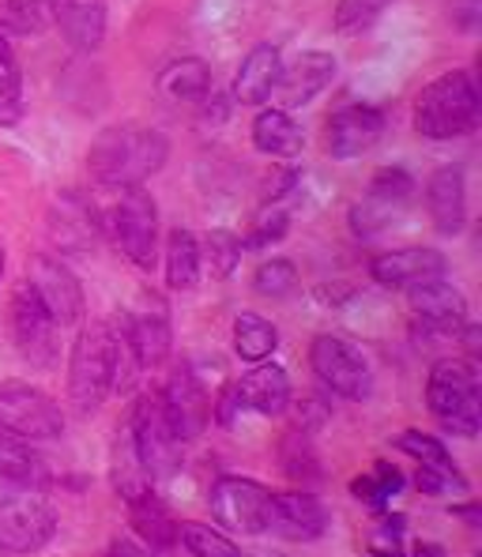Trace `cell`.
Masks as SVG:
<instances>
[{
  "instance_id": "1",
  "label": "cell",
  "mask_w": 482,
  "mask_h": 557,
  "mask_svg": "<svg viewBox=\"0 0 482 557\" xmlns=\"http://www.w3.org/2000/svg\"><path fill=\"white\" fill-rule=\"evenodd\" d=\"M170 159V139L144 125H110L91 139L87 166L98 185L133 188L155 177Z\"/></svg>"
},
{
  "instance_id": "43",
  "label": "cell",
  "mask_w": 482,
  "mask_h": 557,
  "mask_svg": "<svg viewBox=\"0 0 482 557\" xmlns=\"http://www.w3.org/2000/svg\"><path fill=\"white\" fill-rule=\"evenodd\" d=\"M415 486H419L427 497H441V494H460V490H468V479H464L456 467H448V471H437V467H419V474H415Z\"/></svg>"
},
{
  "instance_id": "39",
  "label": "cell",
  "mask_w": 482,
  "mask_h": 557,
  "mask_svg": "<svg viewBox=\"0 0 482 557\" xmlns=\"http://www.w3.org/2000/svg\"><path fill=\"white\" fill-rule=\"evenodd\" d=\"M252 290L260 294V298H287V294L298 290V268L291 264V260H264V264L252 272Z\"/></svg>"
},
{
  "instance_id": "36",
  "label": "cell",
  "mask_w": 482,
  "mask_h": 557,
  "mask_svg": "<svg viewBox=\"0 0 482 557\" xmlns=\"http://www.w3.org/2000/svg\"><path fill=\"white\" fill-rule=\"evenodd\" d=\"M399 490H404V474H399V467L388 460H381L370 474L350 482V494L362 497V502H370V505H385L388 497L399 494Z\"/></svg>"
},
{
  "instance_id": "30",
  "label": "cell",
  "mask_w": 482,
  "mask_h": 557,
  "mask_svg": "<svg viewBox=\"0 0 482 557\" xmlns=\"http://www.w3.org/2000/svg\"><path fill=\"white\" fill-rule=\"evenodd\" d=\"M200 242L189 231H170L166 237V283L170 290H193L200 278Z\"/></svg>"
},
{
  "instance_id": "12",
  "label": "cell",
  "mask_w": 482,
  "mask_h": 557,
  "mask_svg": "<svg viewBox=\"0 0 482 557\" xmlns=\"http://www.w3.org/2000/svg\"><path fill=\"white\" fill-rule=\"evenodd\" d=\"M12 335L20 355L38 370H49L57 362V324L38 301V294L27 283L15 286L12 294Z\"/></svg>"
},
{
  "instance_id": "42",
  "label": "cell",
  "mask_w": 482,
  "mask_h": 557,
  "mask_svg": "<svg viewBox=\"0 0 482 557\" xmlns=\"http://www.w3.org/2000/svg\"><path fill=\"white\" fill-rule=\"evenodd\" d=\"M283 234H287V211H283V208L260 211V215L252 219L249 234L242 237V249H264V245L280 242Z\"/></svg>"
},
{
  "instance_id": "7",
  "label": "cell",
  "mask_w": 482,
  "mask_h": 557,
  "mask_svg": "<svg viewBox=\"0 0 482 557\" xmlns=\"http://www.w3.org/2000/svg\"><path fill=\"white\" fill-rule=\"evenodd\" d=\"M128 425H133L136 448H140V460L147 467V474H151V482L174 474L177 463H182V441L170 430L159 392H144L136 399L133 411H128Z\"/></svg>"
},
{
  "instance_id": "9",
  "label": "cell",
  "mask_w": 482,
  "mask_h": 557,
  "mask_svg": "<svg viewBox=\"0 0 482 557\" xmlns=\"http://www.w3.org/2000/svg\"><path fill=\"white\" fill-rule=\"evenodd\" d=\"M268 502L272 490L260 486L257 479H242V474H223L211 486V516L223 523L226 531H242V535H260L264 531Z\"/></svg>"
},
{
  "instance_id": "35",
  "label": "cell",
  "mask_w": 482,
  "mask_h": 557,
  "mask_svg": "<svg viewBox=\"0 0 482 557\" xmlns=\"http://www.w3.org/2000/svg\"><path fill=\"white\" fill-rule=\"evenodd\" d=\"M177 543H185L193 557H242L238 546L208 523H177Z\"/></svg>"
},
{
  "instance_id": "48",
  "label": "cell",
  "mask_w": 482,
  "mask_h": 557,
  "mask_svg": "<svg viewBox=\"0 0 482 557\" xmlns=\"http://www.w3.org/2000/svg\"><path fill=\"white\" fill-rule=\"evenodd\" d=\"M242 557H280V554H268V550H252V554H242Z\"/></svg>"
},
{
  "instance_id": "29",
  "label": "cell",
  "mask_w": 482,
  "mask_h": 557,
  "mask_svg": "<svg viewBox=\"0 0 482 557\" xmlns=\"http://www.w3.org/2000/svg\"><path fill=\"white\" fill-rule=\"evenodd\" d=\"M128 516H133V531L140 535V543L147 550H174L177 546L174 512H170L155 494H144L140 502L128 505Z\"/></svg>"
},
{
  "instance_id": "11",
  "label": "cell",
  "mask_w": 482,
  "mask_h": 557,
  "mask_svg": "<svg viewBox=\"0 0 482 557\" xmlns=\"http://www.w3.org/2000/svg\"><path fill=\"white\" fill-rule=\"evenodd\" d=\"M27 286L38 294V301L46 306L57 327H72L84 317V286L49 252H35L27 260Z\"/></svg>"
},
{
  "instance_id": "4",
  "label": "cell",
  "mask_w": 482,
  "mask_h": 557,
  "mask_svg": "<svg viewBox=\"0 0 482 557\" xmlns=\"http://www.w3.org/2000/svg\"><path fill=\"white\" fill-rule=\"evenodd\" d=\"M113 355H118V335L113 321H95L72 343L69 358V399L79 414H91L106 404L113 392Z\"/></svg>"
},
{
  "instance_id": "32",
  "label": "cell",
  "mask_w": 482,
  "mask_h": 557,
  "mask_svg": "<svg viewBox=\"0 0 482 557\" xmlns=\"http://www.w3.org/2000/svg\"><path fill=\"white\" fill-rule=\"evenodd\" d=\"M211 87V72L196 57H182V61L166 64L159 72V91L166 98H203Z\"/></svg>"
},
{
  "instance_id": "8",
  "label": "cell",
  "mask_w": 482,
  "mask_h": 557,
  "mask_svg": "<svg viewBox=\"0 0 482 557\" xmlns=\"http://www.w3.org/2000/svg\"><path fill=\"white\" fill-rule=\"evenodd\" d=\"M309 366H313V373L321 376V381L329 384V392H336V396L355 399V404L370 399V392H373L370 366L358 355V347H350L339 335H317V339L309 343Z\"/></svg>"
},
{
  "instance_id": "14",
  "label": "cell",
  "mask_w": 482,
  "mask_h": 557,
  "mask_svg": "<svg viewBox=\"0 0 482 557\" xmlns=\"http://www.w3.org/2000/svg\"><path fill=\"white\" fill-rule=\"evenodd\" d=\"M332 512L324 502L309 490H287V494H272L264 516V531L287 539V543H313L329 531Z\"/></svg>"
},
{
  "instance_id": "6",
  "label": "cell",
  "mask_w": 482,
  "mask_h": 557,
  "mask_svg": "<svg viewBox=\"0 0 482 557\" xmlns=\"http://www.w3.org/2000/svg\"><path fill=\"white\" fill-rule=\"evenodd\" d=\"M0 430L23 441H53L64 433V414L53 396L27 381H0Z\"/></svg>"
},
{
  "instance_id": "19",
  "label": "cell",
  "mask_w": 482,
  "mask_h": 557,
  "mask_svg": "<svg viewBox=\"0 0 482 557\" xmlns=\"http://www.w3.org/2000/svg\"><path fill=\"white\" fill-rule=\"evenodd\" d=\"M336 57L324 53V49H309V53H301L294 64H283L280 72V84H275L272 98L280 106L275 110H301V106H309L317 95L324 91V87L336 79Z\"/></svg>"
},
{
  "instance_id": "47",
  "label": "cell",
  "mask_w": 482,
  "mask_h": 557,
  "mask_svg": "<svg viewBox=\"0 0 482 557\" xmlns=\"http://www.w3.org/2000/svg\"><path fill=\"white\" fill-rule=\"evenodd\" d=\"M396 557H445V550L437 543H419L411 546V554H396Z\"/></svg>"
},
{
  "instance_id": "2",
  "label": "cell",
  "mask_w": 482,
  "mask_h": 557,
  "mask_svg": "<svg viewBox=\"0 0 482 557\" xmlns=\"http://www.w3.org/2000/svg\"><path fill=\"white\" fill-rule=\"evenodd\" d=\"M430 414L456 437H475L482 425V381L471 358H441L427 381Z\"/></svg>"
},
{
  "instance_id": "38",
  "label": "cell",
  "mask_w": 482,
  "mask_h": 557,
  "mask_svg": "<svg viewBox=\"0 0 482 557\" xmlns=\"http://www.w3.org/2000/svg\"><path fill=\"white\" fill-rule=\"evenodd\" d=\"M392 0H336V30L343 38H355L370 30L385 15Z\"/></svg>"
},
{
  "instance_id": "40",
  "label": "cell",
  "mask_w": 482,
  "mask_h": 557,
  "mask_svg": "<svg viewBox=\"0 0 482 557\" xmlns=\"http://www.w3.org/2000/svg\"><path fill=\"white\" fill-rule=\"evenodd\" d=\"M392 445L399 448V453H407L411 460H419V467H437V471H448V467H456L448 460V448L441 445L437 437H430V433L422 430H404Z\"/></svg>"
},
{
  "instance_id": "3",
  "label": "cell",
  "mask_w": 482,
  "mask_h": 557,
  "mask_svg": "<svg viewBox=\"0 0 482 557\" xmlns=\"http://www.w3.org/2000/svg\"><path fill=\"white\" fill-rule=\"evenodd\" d=\"M479 87L471 72H445L415 98V133L427 139H456L479 121Z\"/></svg>"
},
{
  "instance_id": "33",
  "label": "cell",
  "mask_w": 482,
  "mask_h": 557,
  "mask_svg": "<svg viewBox=\"0 0 482 557\" xmlns=\"http://www.w3.org/2000/svg\"><path fill=\"white\" fill-rule=\"evenodd\" d=\"M27 102H23V76L15 69L12 46L0 38V128H12L23 121Z\"/></svg>"
},
{
  "instance_id": "17",
  "label": "cell",
  "mask_w": 482,
  "mask_h": 557,
  "mask_svg": "<svg viewBox=\"0 0 482 557\" xmlns=\"http://www.w3.org/2000/svg\"><path fill=\"white\" fill-rule=\"evenodd\" d=\"M385 125L388 121L378 106H343L329 117L324 144H329L332 159L350 162L370 151V147H378V139L385 136Z\"/></svg>"
},
{
  "instance_id": "10",
  "label": "cell",
  "mask_w": 482,
  "mask_h": 557,
  "mask_svg": "<svg viewBox=\"0 0 482 557\" xmlns=\"http://www.w3.org/2000/svg\"><path fill=\"white\" fill-rule=\"evenodd\" d=\"M57 535V512L46 494L0 505V554H35Z\"/></svg>"
},
{
  "instance_id": "28",
  "label": "cell",
  "mask_w": 482,
  "mask_h": 557,
  "mask_svg": "<svg viewBox=\"0 0 482 557\" xmlns=\"http://www.w3.org/2000/svg\"><path fill=\"white\" fill-rule=\"evenodd\" d=\"M252 144H257V151L272 154V159H294L306 147V133L287 110L272 106V110H260L257 121H252Z\"/></svg>"
},
{
  "instance_id": "49",
  "label": "cell",
  "mask_w": 482,
  "mask_h": 557,
  "mask_svg": "<svg viewBox=\"0 0 482 557\" xmlns=\"http://www.w3.org/2000/svg\"><path fill=\"white\" fill-rule=\"evenodd\" d=\"M0 278H4V245H0Z\"/></svg>"
},
{
  "instance_id": "16",
  "label": "cell",
  "mask_w": 482,
  "mask_h": 557,
  "mask_svg": "<svg viewBox=\"0 0 482 557\" xmlns=\"http://www.w3.org/2000/svg\"><path fill=\"white\" fill-rule=\"evenodd\" d=\"M121 332H125L128 350L136 355V366L140 370H159L170 358V347H174V327H170V313L159 298L144 301L140 309H133L128 317H121Z\"/></svg>"
},
{
  "instance_id": "15",
  "label": "cell",
  "mask_w": 482,
  "mask_h": 557,
  "mask_svg": "<svg viewBox=\"0 0 482 557\" xmlns=\"http://www.w3.org/2000/svg\"><path fill=\"white\" fill-rule=\"evenodd\" d=\"M159 399H162V411H166L170 430H174V437L182 441V445L185 441H196L203 430H208L211 399L189 366H177V370L170 373V381H166V388L159 392Z\"/></svg>"
},
{
  "instance_id": "25",
  "label": "cell",
  "mask_w": 482,
  "mask_h": 557,
  "mask_svg": "<svg viewBox=\"0 0 482 557\" xmlns=\"http://www.w3.org/2000/svg\"><path fill=\"white\" fill-rule=\"evenodd\" d=\"M234 396H238L242 407L257 414H283L291 404V376L275 362H257V370L242 373V381H234Z\"/></svg>"
},
{
  "instance_id": "21",
  "label": "cell",
  "mask_w": 482,
  "mask_h": 557,
  "mask_svg": "<svg viewBox=\"0 0 482 557\" xmlns=\"http://www.w3.org/2000/svg\"><path fill=\"white\" fill-rule=\"evenodd\" d=\"M407 306L434 332H460L468 324V298L445 278H427V283L407 286Z\"/></svg>"
},
{
  "instance_id": "22",
  "label": "cell",
  "mask_w": 482,
  "mask_h": 557,
  "mask_svg": "<svg viewBox=\"0 0 482 557\" xmlns=\"http://www.w3.org/2000/svg\"><path fill=\"white\" fill-rule=\"evenodd\" d=\"M448 272V257L427 245H407V249H392L373 257L370 275L381 286H415L427 283V278H441Z\"/></svg>"
},
{
  "instance_id": "27",
  "label": "cell",
  "mask_w": 482,
  "mask_h": 557,
  "mask_svg": "<svg viewBox=\"0 0 482 557\" xmlns=\"http://www.w3.org/2000/svg\"><path fill=\"white\" fill-rule=\"evenodd\" d=\"M110 482L128 505L140 502L144 494H151V474L140 460V448H136V437H133V425H121L118 437H113V448H110Z\"/></svg>"
},
{
  "instance_id": "44",
  "label": "cell",
  "mask_w": 482,
  "mask_h": 557,
  "mask_svg": "<svg viewBox=\"0 0 482 557\" xmlns=\"http://www.w3.org/2000/svg\"><path fill=\"white\" fill-rule=\"evenodd\" d=\"M448 20L464 35H479L482 27V0H448Z\"/></svg>"
},
{
  "instance_id": "24",
  "label": "cell",
  "mask_w": 482,
  "mask_h": 557,
  "mask_svg": "<svg viewBox=\"0 0 482 557\" xmlns=\"http://www.w3.org/2000/svg\"><path fill=\"white\" fill-rule=\"evenodd\" d=\"M61 38L79 53H95L106 38V0H49Z\"/></svg>"
},
{
  "instance_id": "46",
  "label": "cell",
  "mask_w": 482,
  "mask_h": 557,
  "mask_svg": "<svg viewBox=\"0 0 482 557\" xmlns=\"http://www.w3.org/2000/svg\"><path fill=\"white\" fill-rule=\"evenodd\" d=\"M448 512L460 516V520H468L471 528H479V523H482V509L475 502H471V505H448Z\"/></svg>"
},
{
  "instance_id": "26",
  "label": "cell",
  "mask_w": 482,
  "mask_h": 557,
  "mask_svg": "<svg viewBox=\"0 0 482 557\" xmlns=\"http://www.w3.org/2000/svg\"><path fill=\"white\" fill-rule=\"evenodd\" d=\"M280 72H283V53L280 46H252L249 57L242 61L238 76H234V102L242 106H264L272 98L275 84H280Z\"/></svg>"
},
{
  "instance_id": "37",
  "label": "cell",
  "mask_w": 482,
  "mask_h": 557,
  "mask_svg": "<svg viewBox=\"0 0 482 557\" xmlns=\"http://www.w3.org/2000/svg\"><path fill=\"white\" fill-rule=\"evenodd\" d=\"M242 237L231 231H211L200 245V257H208L211 275L215 278H231L242 264Z\"/></svg>"
},
{
  "instance_id": "20",
  "label": "cell",
  "mask_w": 482,
  "mask_h": 557,
  "mask_svg": "<svg viewBox=\"0 0 482 557\" xmlns=\"http://www.w3.org/2000/svg\"><path fill=\"white\" fill-rule=\"evenodd\" d=\"M46 231H49V242L61 252H84L98 237V231H102V211H98L87 196L61 193L53 200V208H49Z\"/></svg>"
},
{
  "instance_id": "45",
  "label": "cell",
  "mask_w": 482,
  "mask_h": 557,
  "mask_svg": "<svg viewBox=\"0 0 482 557\" xmlns=\"http://www.w3.org/2000/svg\"><path fill=\"white\" fill-rule=\"evenodd\" d=\"M106 557H155V550H147L144 543H128V539H118Z\"/></svg>"
},
{
  "instance_id": "5",
  "label": "cell",
  "mask_w": 482,
  "mask_h": 557,
  "mask_svg": "<svg viewBox=\"0 0 482 557\" xmlns=\"http://www.w3.org/2000/svg\"><path fill=\"white\" fill-rule=\"evenodd\" d=\"M102 226L136 268L151 272L159 257V208L144 185L121 188V200L102 211Z\"/></svg>"
},
{
  "instance_id": "18",
  "label": "cell",
  "mask_w": 482,
  "mask_h": 557,
  "mask_svg": "<svg viewBox=\"0 0 482 557\" xmlns=\"http://www.w3.org/2000/svg\"><path fill=\"white\" fill-rule=\"evenodd\" d=\"M49 471L46 460L30 448V441L0 430V505L27 494H46Z\"/></svg>"
},
{
  "instance_id": "13",
  "label": "cell",
  "mask_w": 482,
  "mask_h": 557,
  "mask_svg": "<svg viewBox=\"0 0 482 557\" xmlns=\"http://www.w3.org/2000/svg\"><path fill=\"white\" fill-rule=\"evenodd\" d=\"M411 196H415V177L407 174V170H399V166L378 170V174L370 177L366 200L350 208V226H355V234L370 237V234L385 231L392 219L411 203Z\"/></svg>"
},
{
  "instance_id": "31",
  "label": "cell",
  "mask_w": 482,
  "mask_h": 557,
  "mask_svg": "<svg viewBox=\"0 0 482 557\" xmlns=\"http://www.w3.org/2000/svg\"><path fill=\"white\" fill-rule=\"evenodd\" d=\"M280 347V327L257 313H242L234 321V350L245 362H268Z\"/></svg>"
},
{
  "instance_id": "34",
  "label": "cell",
  "mask_w": 482,
  "mask_h": 557,
  "mask_svg": "<svg viewBox=\"0 0 482 557\" xmlns=\"http://www.w3.org/2000/svg\"><path fill=\"white\" fill-rule=\"evenodd\" d=\"M280 456H283V471H287L294 482H301V486L321 482L324 471H321V463H317V448L306 430H291L287 437L280 441Z\"/></svg>"
},
{
  "instance_id": "41",
  "label": "cell",
  "mask_w": 482,
  "mask_h": 557,
  "mask_svg": "<svg viewBox=\"0 0 482 557\" xmlns=\"http://www.w3.org/2000/svg\"><path fill=\"white\" fill-rule=\"evenodd\" d=\"M46 27L42 0H0V30L12 35H38Z\"/></svg>"
},
{
  "instance_id": "23",
  "label": "cell",
  "mask_w": 482,
  "mask_h": 557,
  "mask_svg": "<svg viewBox=\"0 0 482 557\" xmlns=\"http://www.w3.org/2000/svg\"><path fill=\"white\" fill-rule=\"evenodd\" d=\"M427 208L441 234H460L468 223V182L460 162L437 166L427 182Z\"/></svg>"
}]
</instances>
